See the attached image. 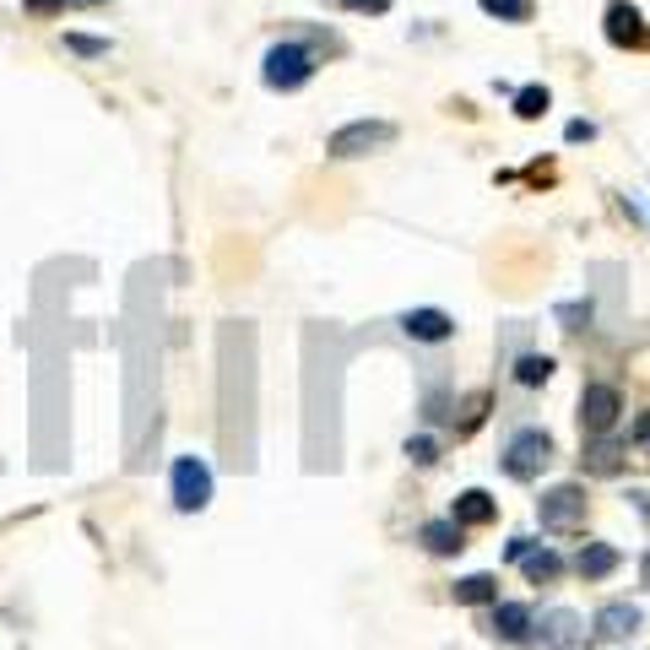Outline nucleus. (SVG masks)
I'll return each instance as SVG.
<instances>
[{
  "instance_id": "11",
  "label": "nucleus",
  "mask_w": 650,
  "mask_h": 650,
  "mask_svg": "<svg viewBox=\"0 0 650 650\" xmlns=\"http://www.w3.org/2000/svg\"><path fill=\"white\" fill-rule=\"evenodd\" d=\"M417 536H423V548H429V553H440V559H450V553H461V548H466V526H455V521H429Z\"/></svg>"
},
{
  "instance_id": "5",
  "label": "nucleus",
  "mask_w": 650,
  "mask_h": 650,
  "mask_svg": "<svg viewBox=\"0 0 650 650\" xmlns=\"http://www.w3.org/2000/svg\"><path fill=\"white\" fill-rule=\"evenodd\" d=\"M536 515H542V526L548 531H569V526H580L585 521V487H548L542 499H536Z\"/></svg>"
},
{
  "instance_id": "4",
  "label": "nucleus",
  "mask_w": 650,
  "mask_h": 650,
  "mask_svg": "<svg viewBox=\"0 0 650 650\" xmlns=\"http://www.w3.org/2000/svg\"><path fill=\"white\" fill-rule=\"evenodd\" d=\"M211 504V466L201 455H179L174 461V510L179 515H196Z\"/></svg>"
},
{
  "instance_id": "15",
  "label": "nucleus",
  "mask_w": 650,
  "mask_h": 650,
  "mask_svg": "<svg viewBox=\"0 0 650 650\" xmlns=\"http://www.w3.org/2000/svg\"><path fill=\"white\" fill-rule=\"evenodd\" d=\"M455 602H461V608L499 602V580H493V574H466V580H455Z\"/></svg>"
},
{
  "instance_id": "22",
  "label": "nucleus",
  "mask_w": 650,
  "mask_h": 650,
  "mask_svg": "<svg viewBox=\"0 0 650 650\" xmlns=\"http://www.w3.org/2000/svg\"><path fill=\"white\" fill-rule=\"evenodd\" d=\"M629 440H634V450H640V455H646V461H650V412H640V417H634V429H629Z\"/></svg>"
},
{
  "instance_id": "1",
  "label": "nucleus",
  "mask_w": 650,
  "mask_h": 650,
  "mask_svg": "<svg viewBox=\"0 0 650 650\" xmlns=\"http://www.w3.org/2000/svg\"><path fill=\"white\" fill-rule=\"evenodd\" d=\"M260 77H266L272 92H293V87H304V81L315 77V49H309V43H298V39L272 43V49H266Z\"/></svg>"
},
{
  "instance_id": "25",
  "label": "nucleus",
  "mask_w": 650,
  "mask_h": 650,
  "mask_svg": "<svg viewBox=\"0 0 650 650\" xmlns=\"http://www.w3.org/2000/svg\"><path fill=\"white\" fill-rule=\"evenodd\" d=\"M353 6H364V11H385L391 0H353Z\"/></svg>"
},
{
  "instance_id": "20",
  "label": "nucleus",
  "mask_w": 650,
  "mask_h": 650,
  "mask_svg": "<svg viewBox=\"0 0 650 650\" xmlns=\"http://www.w3.org/2000/svg\"><path fill=\"white\" fill-rule=\"evenodd\" d=\"M548 374H553V358H536V353L515 364V380H521V385H542Z\"/></svg>"
},
{
  "instance_id": "10",
  "label": "nucleus",
  "mask_w": 650,
  "mask_h": 650,
  "mask_svg": "<svg viewBox=\"0 0 650 650\" xmlns=\"http://www.w3.org/2000/svg\"><path fill=\"white\" fill-rule=\"evenodd\" d=\"M634 629H640V608H629V602H608L597 612V634L602 640H629Z\"/></svg>"
},
{
  "instance_id": "12",
  "label": "nucleus",
  "mask_w": 650,
  "mask_h": 650,
  "mask_svg": "<svg viewBox=\"0 0 650 650\" xmlns=\"http://www.w3.org/2000/svg\"><path fill=\"white\" fill-rule=\"evenodd\" d=\"M531 629H542V646H553V650H564L574 634H580V618L569 608H559V612H548L542 623H531Z\"/></svg>"
},
{
  "instance_id": "3",
  "label": "nucleus",
  "mask_w": 650,
  "mask_h": 650,
  "mask_svg": "<svg viewBox=\"0 0 650 650\" xmlns=\"http://www.w3.org/2000/svg\"><path fill=\"white\" fill-rule=\"evenodd\" d=\"M553 461V440L542 434V429H521L510 445H504V472L515 477V483H531V477H542V466Z\"/></svg>"
},
{
  "instance_id": "27",
  "label": "nucleus",
  "mask_w": 650,
  "mask_h": 650,
  "mask_svg": "<svg viewBox=\"0 0 650 650\" xmlns=\"http://www.w3.org/2000/svg\"><path fill=\"white\" fill-rule=\"evenodd\" d=\"M336 6H353V0H336Z\"/></svg>"
},
{
  "instance_id": "16",
  "label": "nucleus",
  "mask_w": 650,
  "mask_h": 650,
  "mask_svg": "<svg viewBox=\"0 0 650 650\" xmlns=\"http://www.w3.org/2000/svg\"><path fill=\"white\" fill-rule=\"evenodd\" d=\"M521 569H526L531 585H548V580H559L564 559H559L553 548H542V553H536V548H526V553H521Z\"/></svg>"
},
{
  "instance_id": "23",
  "label": "nucleus",
  "mask_w": 650,
  "mask_h": 650,
  "mask_svg": "<svg viewBox=\"0 0 650 650\" xmlns=\"http://www.w3.org/2000/svg\"><path fill=\"white\" fill-rule=\"evenodd\" d=\"M66 43H71L77 55H109V43H104V39H81V33H71Z\"/></svg>"
},
{
  "instance_id": "13",
  "label": "nucleus",
  "mask_w": 650,
  "mask_h": 650,
  "mask_svg": "<svg viewBox=\"0 0 650 650\" xmlns=\"http://www.w3.org/2000/svg\"><path fill=\"white\" fill-rule=\"evenodd\" d=\"M493 634H504V640H526L531 634V608H521V602H499V608H493Z\"/></svg>"
},
{
  "instance_id": "8",
  "label": "nucleus",
  "mask_w": 650,
  "mask_h": 650,
  "mask_svg": "<svg viewBox=\"0 0 650 650\" xmlns=\"http://www.w3.org/2000/svg\"><path fill=\"white\" fill-rule=\"evenodd\" d=\"M402 331L412 342H450V336H455V321H450L445 309H406Z\"/></svg>"
},
{
  "instance_id": "6",
  "label": "nucleus",
  "mask_w": 650,
  "mask_h": 650,
  "mask_svg": "<svg viewBox=\"0 0 650 650\" xmlns=\"http://www.w3.org/2000/svg\"><path fill=\"white\" fill-rule=\"evenodd\" d=\"M618 412H623V402H618L612 385H585L580 391V429L585 434H608L612 423H618Z\"/></svg>"
},
{
  "instance_id": "14",
  "label": "nucleus",
  "mask_w": 650,
  "mask_h": 650,
  "mask_svg": "<svg viewBox=\"0 0 650 650\" xmlns=\"http://www.w3.org/2000/svg\"><path fill=\"white\" fill-rule=\"evenodd\" d=\"M574 569H580L585 580H602V574L618 569V548H608V542H585V548H580V559H574Z\"/></svg>"
},
{
  "instance_id": "21",
  "label": "nucleus",
  "mask_w": 650,
  "mask_h": 650,
  "mask_svg": "<svg viewBox=\"0 0 650 650\" xmlns=\"http://www.w3.org/2000/svg\"><path fill=\"white\" fill-rule=\"evenodd\" d=\"M406 455H412L417 466H434V461H440V445H434L429 434H417V440H406Z\"/></svg>"
},
{
  "instance_id": "19",
  "label": "nucleus",
  "mask_w": 650,
  "mask_h": 650,
  "mask_svg": "<svg viewBox=\"0 0 650 650\" xmlns=\"http://www.w3.org/2000/svg\"><path fill=\"white\" fill-rule=\"evenodd\" d=\"M542 109H548V87H521V92H515V115H521V120H536Z\"/></svg>"
},
{
  "instance_id": "7",
  "label": "nucleus",
  "mask_w": 650,
  "mask_h": 650,
  "mask_svg": "<svg viewBox=\"0 0 650 650\" xmlns=\"http://www.w3.org/2000/svg\"><path fill=\"white\" fill-rule=\"evenodd\" d=\"M608 39L618 49H650V28L640 22V11L629 0H612L608 6Z\"/></svg>"
},
{
  "instance_id": "2",
  "label": "nucleus",
  "mask_w": 650,
  "mask_h": 650,
  "mask_svg": "<svg viewBox=\"0 0 650 650\" xmlns=\"http://www.w3.org/2000/svg\"><path fill=\"white\" fill-rule=\"evenodd\" d=\"M391 141H396V125L391 120H353L325 141V152L331 158H368V152H385Z\"/></svg>"
},
{
  "instance_id": "24",
  "label": "nucleus",
  "mask_w": 650,
  "mask_h": 650,
  "mask_svg": "<svg viewBox=\"0 0 650 650\" xmlns=\"http://www.w3.org/2000/svg\"><path fill=\"white\" fill-rule=\"evenodd\" d=\"M66 0H33V11H60Z\"/></svg>"
},
{
  "instance_id": "18",
  "label": "nucleus",
  "mask_w": 650,
  "mask_h": 650,
  "mask_svg": "<svg viewBox=\"0 0 650 650\" xmlns=\"http://www.w3.org/2000/svg\"><path fill=\"white\" fill-rule=\"evenodd\" d=\"M487 17H499V22H526L531 17V0H477Z\"/></svg>"
},
{
  "instance_id": "17",
  "label": "nucleus",
  "mask_w": 650,
  "mask_h": 650,
  "mask_svg": "<svg viewBox=\"0 0 650 650\" xmlns=\"http://www.w3.org/2000/svg\"><path fill=\"white\" fill-rule=\"evenodd\" d=\"M618 461H623V450L612 445V440H602V434H597V445L585 450V466H591V472H602V477L618 472Z\"/></svg>"
},
{
  "instance_id": "26",
  "label": "nucleus",
  "mask_w": 650,
  "mask_h": 650,
  "mask_svg": "<svg viewBox=\"0 0 650 650\" xmlns=\"http://www.w3.org/2000/svg\"><path fill=\"white\" fill-rule=\"evenodd\" d=\"M640 580H646V585H650V553H646V564H640Z\"/></svg>"
},
{
  "instance_id": "9",
  "label": "nucleus",
  "mask_w": 650,
  "mask_h": 650,
  "mask_svg": "<svg viewBox=\"0 0 650 650\" xmlns=\"http://www.w3.org/2000/svg\"><path fill=\"white\" fill-rule=\"evenodd\" d=\"M493 515H499V504L487 499L483 487H466V493L455 499V510H450V521H455V526H487Z\"/></svg>"
}]
</instances>
